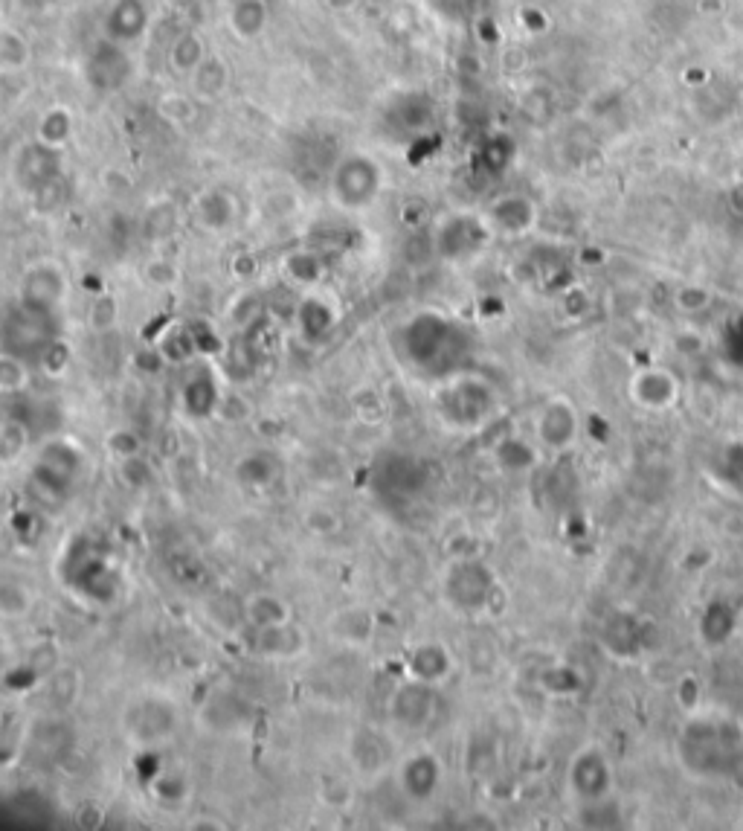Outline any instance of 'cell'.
Listing matches in <instances>:
<instances>
[{"instance_id":"21","label":"cell","mask_w":743,"mask_h":831,"mask_svg":"<svg viewBox=\"0 0 743 831\" xmlns=\"http://www.w3.org/2000/svg\"><path fill=\"white\" fill-rule=\"evenodd\" d=\"M204 59H207V47H204V38L198 32H180L169 47V67L180 76H192Z\"/></svg>"},{"instance_id":"37","label":"cell","mask_w":743,"mask_h":831,"mask_svg":"<svg viewBox=\"0 0 743 831\" xmlns=\"http://www.w3.org/2000/svg\"><path fill=\"white\" fill-rule=\"evenodd\" d=\"M305 524H308L311 532H317V535H328V532L340 529V515H334L331 509L317 506V509H311V512L305 515Z\"/></svg>"},{"instance_id":"27","label":"cell","mask_w":743,"mask_h":831,"mask_svg":"<svg viewBox=\"0 0 743 831\" xmlns=\"http://www.w3.org/2000/svg\"><path fill=\"white\" fill-rule=\"evenodd\" d=\"M70 137H73V114H70L67 108H61V105L47 108V111L41 114V120H38V134H35V140L61 149Z\"/></svg>"},{"instance_id":"39","label":"cell","mask_w":743,"mask_h":831,"mask_svg":"<svg viewBox=\"0 0 743 831\" xmlns=\"http://www.w3.org/2000/svg\"><path fill=\"white\" fill-rule=\"evenodd\" d=\"M149 279L154 285H169V282H175V268L166 265V262H151Z\"/></svg>"},{"instance_id":"29","label":"cell","mask_w":743,"mask_h":831,"mask_svg":"<svg viewBox=\"0 0 743 831\" xmlns=\"http://www.w3.org/2000/svg\"><path fill=\"white\" fill-rule=\"evenodd\" d=\"M253 648L265 657H291L297 654V631L294 622L282 628H268V631H253Z\"/></svg>"},{"instance_id":"8","label":"cell","mask_w":743,"mask_h":831,"mask_svg":"<svg viewBox=\"0 0 743 831\" xmlns=\"http://www.w3.org/2000/svg\"><path fill=\"white\" fill-rule=\"evenodd\" d=\"M241 616L250 625V631H268V628H282L294 622V605L273 593V590H256L244 596L241 602Z\"/></svg>"},{"instance_id":"32","label":"cell","mask_w":743,"mask_h":831,"mask_svg":"<svg viewBox=\"0 0 743 831\" xmlns=\"http://www.w3.org/2000/svg\"><path fill=\"white\" fill-rule=\"evenodd\" d=\"M146 236H149L151 242H163V239H169L175 230H178V210L169 204V201H160V204H154L149 213H146Z\"/></svg>"},{"instance_id":"10","label":"cell","mask_w":743,"mask_h":831,"mask_svg":"<svg viewBox=\"0 0 743 831\" xmlns=\"http://www.w3.org/2000/svg\"><path fill=\"white\" fill-rule=\"evenodd\" d=\"M392 718L407 730H424L433 718V692L430 683L410 680L392 698Z\"/></svg>"},{"instance_id":"12","label":"cell","mask_w":743,"mask_h":831,"mask_svg":"<svg viewBox=\"0 0 743 831\" xmlns=\"http://www.w3.org/2000/svg\"><path fill=\"white\" fill-rule=\"evenodd\" d=\"M238 204L227 189H207L195 198V221L207 233H224L236 224Z\"/></svg>"},{"instance_id":"25","label":"cell","mask_w":743,"mask_h":831,"mask_svg":"<svg viewBox=\"0 0 743 831\" xmlns=\"http://www.w3.org/2000/svg\"><path fill=\"white\" fill-rule=\"evenodd\" d=\"M149 791L154 794V800L169 805V808H178L183 802L189 800L192 794V782L183 776V773H175V770H160L154 773L149 782Z\"/></svg>"},{"instance_id":"23","label":"cell","mask_w":743,"mask_h":831,"mask_svg":"<svg viewBox=\"0 0 743 831\" xmlns=\"http://www.w3.org/2000/svg\"><path fill=\"white\" fill-rule=\"evenodd\" d=\"M236 477L241 486H247L253 492H262V489H270L276 483L279 468H276V462L270 460L268 454H247L236 465Z\"/></svg>"},{"instance_id":"30","label":"cell","mask_w":743,"mask_h":831,"mask_svg":"<svg viewBox=\"0 0 743 831\" xmlns=\"http://www.w3.org/2000/svg\"><path fill=\"white\" fill-rule=\"evenodd\" d=\"M30 387V367H27V358L9 352V349H0V393L6 396H18Z\"/></svg>"},{"instance_id":"17","label":"cell","mask_w":743,"mask_h":831,"mask_svg":"<svg viewBox=\"0 0 743 831\" xmlns=\"http://www.w3.org/2000/svg\"><path fill=\"white\" fill-rule=\"evenodd\" d=\"M35 611V590L18 576H0V619L21 622Z\"/></svg>"},{"instance_id":"14","label":"cell","mask_w":743,"mask_h":831,"mask_svg":"<svg viewBox=\"0 0 743 831\" xmlns=\"http://www.w3.org/2000/svg\"><path fill=\"white\" fill-rule=\"evenodd\" d=\"M230 88V67L221 56H209L192 73V93L198 102H215Z\"/></svg>"},{"instance_id":"35","label":"cell","mask_w":743,"mask_h":831,"mask_svg":"<svg viewBox=\"0 0 743 831\" xmlns=\"http://www.w3.org/2000/svg\"><path fill=\"white\" fill-rule=\"evenodd\" d=\"M119 317V303L111 294H99L90 306V326L96 332H108Z\"/></svg>"},{"instance_id":"15","label":"cell","mask_w":743,"mask_h":831,"mask_svg":"<svg viewBox=\"0 0 743 831\" xmlns=\"http://www.w3.org/2000/svg\"><path fill=\"white\" fill-rule=\"evenodd\" d=\"M372 631H375V619L366 608H346L331 619V637L340 640L343 646H366L372 640Z\"/></svg>"},{"instance_id":"34","label":"cell","mask_w":743,"mask_h":831,"mask_svg":"<svg viewBox=\"0 0 743 831\" xmlns=\"http://www.w3.org/2000/svg\"><path fill=\"white\" fill-rule=\"evenodd\" d=\"M157 111H160V117L169 120V123H192V117H195V102H192V96H186V93H166V96L157 102Z\"/></svg>"},{"instance_id":"13","label":"cell","mask_w":743,"mask_h":831,"mask_svg":"<svg viewBox=\"0 0 743 831\" xmlns=\"http://www.w3.org/2000/svg\"><path fill=\"white\" fill-rule=\"evenodd\" d=\"M482 224L474 221L468 216H456L447 221L445 227L439 230V239H436V247L439 253L447 256V259H462V256H471L474 250H479L482 245Z\"/></svg>"},{"instance_id":"2","label":"cell","mask_w":743,"mask_h":831,"mask_svg":"<svg viewBox=\"0 0 743 831\" xmlns=\"http://www.w3.org/2000/svg\"><path fill=\"white\" fill-rule=\"evenodd\" d=\"M459 329L439 314H418L404 326V352L421 370H436L450 352L456 355Z\"/></svg>"},{"instance_id":"26","label":"cell","mask_w":743,"mask_h":831,"mask_svg":"<svg viewBox=\"0 0 743 831\" xmlns=\"http://www.w3.org/2000/svg\"><path fill=\"white\" fill-rule=\"evenodd\" d=\"M183 404L189 407V413H198V416H207L215 410L218 404V387H215V378L207 370H201L198 375H192L183 387Z\"/></svg>"},{"instance_id":"18","label":"cell","mask_w":743,"mask_h":831,"mask_svg":"<svg viewBox=\"0 0 743 831\" xmlns=\"http://www.w3.org/2000/svg\"><path fill=\"white\" fill-rule=\"evenodd\" d=\"M334 323H337V314H334V308L328 306L326 300L308 297V300L299 303L297 326L299 335L305 340H311V343L326 340L331 335V329H334Z\"/></svg>"},{"instance_id":"22","label":"cell","mask_w":743,"mask_h":831,"mask_svg":"<svg viewBox=\"0 0 743 831\" xmlns=\"http://www.w3.org/2000/svg\"><path fill=\"white\" fill-rule=\"evenodd\" d=\"M282 271L299 288H311V285H317L320 279L326 277V265H323V256L317 250H294V253H288L285 262H282Z\"/></svg>"},{"instance_id":"20","label":"cell","mask_w":743,"mask_h":831,"mask_svg":"<svg viewBox=\"0 0 743 831\" xmlns=\"http://www.w3.org/2000/svg\"><path fill=\"white\" fill-rule=\"evenodd\" d=\"M270 9L265 0H236L230 12V27L241 41H253L268 30Z\"/></svg>"},{"instance_id":"28","label":"cell","mask_w":743,"mask_h":831,"mask_svg":"<svg viewBox=\"0 0 743 831\" xmlns=\"http://www.w3.org/2000/svg\"><path fill=\"white\" fill-rule=\"evenodd\" d=\"M32 62V44L18 30L0 27V70L18 73Z\"/></svg>"},{"instance_id":"1","label":"cell","mask_w":743,"mask_h":831,"mask_svg":"<svg viewBox=\"0 0 743 831\" xmlns=\"http://www.w3.org/2000/svg\"><path fill=\"white\" fill-rule=\"evenodd\" d=\"M384 186V172L369 154H346L331 172V198L343 210H366Z\"/></svg>"},{"instance_id":"24","label":"cell","mask_w":743,"mask_h":831,"mask_svg":"<svg viewBox=\"0 0 743 831\" xmlns=\"http://www.w3.org/2000/svg\"><path fill=\"white\" fill-rule=\"evenodd\" d=\"M450 669L447 651L439 646H421L410 654V675L421 683H439Z\"/></svg>"},{"instance_id":"38","label":"cell","mask_w":743,"mask_h":831,"mask_svg":"<svg viewBox=\"0 0 743 831\" xmlns=\"http://www.w3.org/2000/svg\"><path fill=\"white\" fill-rule=\"evenodd\" d=\"M192 338L198 346V355H212V352H221V338L215 335V329L207 323H192Z\"/></svg>"},{"instance_id":"40","label":"cell","mask_w":743,"mask_h":831,"mask_svg":"<svg viewBox=\"0 0 743 831\" xmlns=\"http://www.w3.org/2000/svg\"><path fill=\"white\" fill-rule=\"evenodd\" d=\"M253 271H256V262H253V256H238V259H236V274H238V277H253Z\"/></svg>"},{"instance_id":"11","label":"cell","mask_w":743,"mask_h":831,"mask_svg":"<svg viewBox=\"0 0 743 831\" xmlns=\"http://www.w3.org/2000/svg\"><path fill=\"white\" fill-rule=\"evenodd\" d=\"M439 779H442V768H439L436 756H430V753H416V756H410V759L401 765V770H398L401 791L416 802L430 800L433 791H436V785H439Z\"/></svg>"},{"instance_id":"4","label":"cell","mask_w":743,"mask_h":831,"mask_svg":"<svg viewBox=\"0 0 743 831\" xmlns=\"http://www.w3.org/2000/svg\"><path fill=\"white\" fill-rule=\"evenodd\" d=\"M64 297H67V277L56 262H38L21 279L18 303L30 311L56 317Z\"/></svg>"},{"instance_id":"9","label":"cell","mask_w":743,"mask_h":831,"mask_svg":"<svg viewBox=\"0 0 743 831\" xmlns=\"http://www.w3.org/2000/svg\"><path fill=\"white\" fill-rule=\"evenodd\" d=\"M105 38L117 44H134L149 30V6L143 0H117L105 15Z\"/></svg>"},{"instance_id":"19","label":"cell","mask_w":743,"mask_h":831,"mask_svg":"<svg viewBox=\"0 0 743 831\" xmlns=\"http://www.w3.org/2000/svg\"><path fill=\"white\" fill-rule=\"evenodd\" d=\"M389 744L375 730L363 727L360 733H355V741H352V762L360 773L366 776H375L378 770L387 765V753Z\"/></svg>"},{"instance_id":"5","label":"cell","mask_w":743,"mask_h":831,"mask_svg":"<svg viewBox=\"0 0 743 831\" xmlns=\"http://www.w3.org/2000/svg\"><path fill=\"white\" fill-rule=\"evenodd\" d=\"M53 317L47 314H38V311H30L18 303L15 314L6 320V349L21 355V358H30V355H38L53 343Z\"/></svg>"},{"instance_id":"6","label":"cell","mask_w":743,"mask_h":831,"mask_svg":"<svg viewBox=\"0 0 743 831\" xmlns=\"http://www.w3.org/2000/svg\"><path fill=\"white\" fill-rule=\"evenodd\" d=\"M61 178V149L47 146L41 140L27 143L15 157V181L27 192H38L44 184Z\"/></svg>"},{"instance_id":"41","label":"cell","mask_w":743,"mask_h":831,"mask_svg":"<svg viewBox=\"0 0 743 831\" xmlns=\"http://www.w3.org/2000/svg\"><path fill=\"white\" fill-rule=\"evenodd\" d=\"M326 6L334 12H349V9H355L357 0H326Z\"/></svg>"},{"instance_id":"7","label":"cell","mask_w":743,"mask_h":831,"mask_svg":"<svg viewBox=\"0 0 743 831\" xmlns=\"http://www.w3.org/2000/svg\"><path fill=\"white\" fill-rule=\"evenodd\" d=\"M125 730L146 744L169 739L178 730V712L166 701H143L131 709V715H125Z\"/></svg>"},{"instance_id":"31","label":"cell","mask_w":743,"mask_h":831,"mask_svg":"<svg viewBox=\"0 0 743 831\" xmlns=\"http://www.w3.org/2000/svg\"><path fill=\"white\" fill-rule=\"evenodd\" d=\"M157 352L163 355V361H175V364H186L189 358L198 355V346H195V338H192V329L189 326H180V329H169Z\"/></svg>"},{"instance_id":"33","label":"cell","mask_w":743,"mask_h":831,"mask_svg":"<svg viewBox=\"0 0 743 831\" xmlns=\"http://www.w3.org/2000/svg\"><path fill=\"white\" fill-rule=\"evenodd\" d=\"M529 216H532V210H529V201H523V198H503L491 210L494 224H500L503 230H523L529 224Z\"/></svg>"},{"instance_id":"3","label":"cell","mask_w":743,"mask_h":831,"mask_svg":"<svg viewBox=\"0 0 743 831\" xmlns=\"http://www.w3.org/2000/svg\"><path fill=\"white\" fill-rule=\"evenodd\" d=\"M134 73V62L128 56V47L111 38H102L88 53L85 79L96 93H117Z\"/></svg>"},{"instance_id":"36","label":"cell","mask_w":743,"mask_h":831,"mask_svg":"<svg viewBox=\"0 0 743 831\" xmlns=\"http://www.w3.org/2000/svg\"><path fill=\"white\" fill-rule=\"evenodd\" d=\"M108 448L117 454L119 460H131V457H140L143 454V442H140V436L134 431H128V428H117V431L108 433Z\"/></svg>"},{"instance_id":"16","label":"cell","mask_w":743,"mask_h":831,"mask_svg":"<svg viewBox=\"0 0 743 831\" xmlns=\"http://www.w3.org/2000/svg\"><path fill=\"white\" fill-rule=\"evenodd\" d=\"M387 117L401 131H421L427 123H433V102L424 93H404L389 105Z\"/></svg>"}]
</instances>
